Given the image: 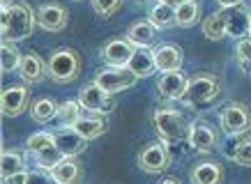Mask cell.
Returning <instances> with one entry per match:
<instances>
[{
  "label": "cell",
  "instance_id": "obj_7",
  "mask_svg": "<svg viewBox=\"0 0 251 184\" xmlns=\"http://www.w3.org/2000/svg\"><path fill=\"white\" fill-rule=\"evenodd\" d=\"M168 166H171V154H168V147L164 143H148L138 152V168L150 173V175L164 173Z\"/></svg>",
  "mask_w": 251,
  "mask_h": 184
},
{
  "label": "cell",
  "instance_id": "obj_4",
  "mask_svg": "<svg viewBox=\"0 0 251 184\" xmlns=\"http://www.w3.org/2000/svg\"><path fill=\"white\" fill-rule=\"evenodd\" d=\"M219 124L230 138L242 136L251 127V111L242 101H228L219 111Z\"/></svg>",
  "mask_w": 251,
  "mask_h": 184
},
{
  "label": "cell",
  "instance_id": "obj_22",
  "mask_svg": "<svg viewBox=\"0 0 251 184\" xmlns=\"http://www.w3.org/2000/svg\"><path fill=\"white\" fill-rule=\"evenodd\" d=\"M237 138L235 143L224 150V154L228 157L230 161H235V163H240V166H251V136H233Z\"/></svg>",
  "mask_w": 251,
  "mask_h": 184
},
{
  "label": "cell",
  "instance_id": "obj_16",
  "mask_svg": "<svg viewBox=\"0 0 251 184\" xmlns=\"http://www.w3.org/2000/svg\"><path fill=\"white\" fill-rule=\"evenodd\" d=\"M191 184H221L224 182V168L217 161H201L189 173Z\"/></svg>",
  "mask_w": 251,
  "mask_h": 184
},
{
  "label": "cell",
  "instance_id": "obj_8",
  "mask_svg": "<svg viewBox=\"0 0 251 184\" xmlns=\"http://www.w3.org/2000/svg\"><path fill=\"white\" fill-rule=\"evenodd\" d=\"M111 97H113V94L104 92L97 83H90L78 92V104H81L83 111L101 115V113H108V111L113 108V99H111Z\"/></svg>",
  "mask_w": 251,
  "mask_h": 184
},
{
  "label": "cell",
  "instance_id": "obj_39",
  "mask_svg": "<svg viewBox=\"0 0 251 184\" xmlns=\"http://www.w3.org/2000/svg\"><path fill=\"white\" fill-rule=\"evenodd\" d=\"M159 184H180V180H177V177H164Z\"/></svg>",
  "mask_w": 251,
  "mask_h": 184
},
{
  "label": "cell",
  "instance_id": "obj_15",
  "mask_svg": "<svg viewBox=\"0 0 251 184\" xmlns=\"http://www.w3.org/2000/svg\"><path fill=\"white\" fill-rule=\"evenodd\" d=\"M154 53V62H157V69L168 74V71H180L182 67V48L175 44H159L157 48H152Z\"/></svg>",
  "mask_w": 251,
  "mask_h": 184
},
{
  "label": "cell",
  "instance_id": "obj_38",
  "mask_svg": "<svg viewBox=\"0 0 251 184\" xmlns=\"http://www.w3.org/2000/svg\"><path fill=\"white\" fill-rule=\"evenodd\" d=\"M157 2H161V5H168V7H177V5H182V2H187V0H157Z\"/></svg>",
  "mask_w": 251,
  "mask_h": 184
},
{
  "label": "cell",
  "instance_id": "obj_21",
  "mask_svg": "<svg viewBox=\"0 0 251 184\" xmlns=\"http://www.w3.org/2000/svg\"><path fill=\"white\" fill-rule=\"evenodd\" d=\"M51 175H53V180L58 184H74L81 180L83 173H81V166H78V161L74 159V157H65V159L51 170Z\"/></svg>",
  "mask_w": 251,
  "mask_h": 184
},
{
  "label": "cell",
  "instance_id": "obj_9",
  "mask_svg": "<svg viewBox=\"0 0 251 184\" xmlns=\"http://www.w3.org/2000/svg\"><path fill=\"white\" fill-rule=\"evenodd\" d=\"M134 53H136V46L131 44L127 37L108 39L106 44L101 46V58H104L111 67H127Z\"/></svg>",
  "mask_w": 251,
  "mask_h": 184
},
{
  "label": "cell",
  "instance_id": "obj_34",
  "mask_svg": "<svg viewBox=\"0 0 251 184\" xmlns=\"http://www.w3.org/2000/svg\"><path fill=\"white\" fill-rule=\"evenodd\" d=\"M25 184H58L49 170H30L25 175Z\"/></svg>",
  "mask_w": 251,
  "mask_h": 184
},
{
  "label": "cell",
  "instance_id": "obj_17",
  "mask_svg": "<svg viewBox=\"0 0 251 184\" xmlns=\"http://www.w3.org/2000/svg\"><path fill=\"white\" fill-rule=\"evenodd\" d=\"M19 74H21V78L25 83H39L44 76H49V69H46V62L37 53L30 51V53H23Z\"/></svg>",
  "mask_w": 251,
  "mask_h": 184
},
{
  "label": "cell",
  "instance_id": "obj_27",
  "mask_svg": "<svg viewBox=\"0 0 251 184\" xmlns=\"http://www.w3.org/2000/svg\"><path fill=\"white\" fill-rule=\"evenodd\" d=\"M150 23H152L157 30L173 28V25H175V9L168 7V5H161V2H157V5L150 9Z\"/></svg>",
  "mask_w": 251,
  "mask_h": 184
},
{
  "label": "cell",
  "instance_id": "obj_6",
  "mask_svg": "<svg viewBox=\"0 0 251 184\" xmlns=\"http://www.w3.org/2000/svg\"><path fill=\"white\" fill-rule=\"evenodd\" d=\"M136 81L138 76L129 67H106L99 69L95 74V83L108 94H118L122 90H129V88L136 85Z\"/></svg>",
  "mask_w": 251,
  "mask_h": 184
},
{
  "label": "cell",
  "instance_id": "obj_32",
  "mask_svg": "<svg viewBox=\"0 0 251 184\" xmlns=\"http://www.w3.org/2000/svg\"><path fill=\"white\" fill-rule=\"evenodd\" d=\"M49 145H55V134L53 131H37V134L28 136V140H25V152L35 154Z\"/></svg>",
  "mask_w": 251,
  "mask_h": 184
},
{
  "label": "cell",
  "instance_id": "obj_33",
  "mask_svg": "<svg viewBox=\"0 0 251 184\" xmlns=\"http://www.w3.org/2000/svg\"><path fill=\"white\" fill-rule=\"evenodd\" d=\"M90 5L101 19H108V16H113L120 9L122 0H90Z\"/></svg>",
  "mask_w": 251,
  "mask_h": 184
},
{
  "label": "cell",
  "instance_id": "obj_11",
  "mask_svg": "<svg viewBox=\"0 0 251 184\" xmlns=\"http://www.w3.org/2000/svg\"><path fill=\"white\" fill-rule=\"evenodd\" d=\"M37 16V25L46 32H60L67 25V9L58 5V2H46L35 12Z\"/></svg>",
  "mask_w": 251,
  "mask_h": 184
},
{
  "label": "cell",
  "instance_id": "obj_1",
  "mask_svg": "<svg viewBox=\"0 0 251 184\" xmlns=\"http://www.w3.org/2000/svg\"><path fill=\"white\" fill-rule=\"evenodd\" d=\"M2 42L16 44L28 39L37 25V16L28 2H12L7 9H2Z\"/></svg>",
  "mask_w": 251,
  "mask_h": 184
},
{
  "label": "cell",
  "instance_id": "obj_30",
  "mask_svg": "<svg viewBox=\"0 0 251 184\" xmlns=\"http://www.w3.org/2000/svg\"><path fill=\"white\" fill-rule=\"evenodd\" d=\"M81 104L78 101H62L58 106V120H60L62 127H74V124L81 120Z\"/></svg>",
  "mask_w": 251,
  "mask_h": 184
},
{
  "label": "cell",
  "instance_id": "obj_42",
  "mask_svg": "<svg viewBox=\"0 0 251 184\" xmlns=\"http://www.w3.org/2000/svg\"><path fill=\"white\" fill-rule=\"evenodd\" d=\"M136 2H145V0H136Z\"/></svg>",
  "mask_w": 251,
  "mask_h": 184
},
{
  "label": "cell",
  "instance_id": "obj_19",
  "mask_svg": "<svg viewBox=\"0 0 251 184\" xmlns=\"http://www.w3.org/2000/svg\"><path fill=\"white\" fill-rule=\"evenodd\" d=\"M125 37L129 39L136 48H150L157 42V28L150 21H136L129 25V30Z\"/></svg>",
  "mask_w": 251,
  "mask_h": 184
},
{
  "label": "cell",
  "instance_id": "obj_41",
  "mask_svg": "<svg viewBox=\"0 0 251 184\" xmlns=\"http://www.w3.org/2000/svg\"><path fill=\"white\" fill-rule=\"evenodd\" d=\"M249 37H251V14H249Z\"/></svg>",
  "mask_w": 251,
  "mask_h": 184
},
{
  "label": "cell",
  "instance_id": "obj_23",
  "mask_svg": "<svg viewBox=\"0 0 251 184\" xmlns=\"http://www.w3.org/2000/svg\"><path fill=\"white\" fill-rule=\"evenodd\" d=\"M201 28H203V35L207 39H212V42H219V39H224L228 35V25H226L224 12H212L207 19H203Z\"/></svg>",
  "mask_w": 251,
  "mask_h": 184
},
{
  "label": "cell",
  "instance_id": "obj_37",
  "mask_svg": "<svg viewBox=\"0 0 251 184\" xmlns=\"http://www.w3.org/2000/svg\"><path fill=\"white\" fill-rule=\"evenodd\" d=\"M221 7L224 9H228V7H235V5H242V0H217Z\"/></svg>",
  "mask_w": 251,
  "mask_h": 184
},
{
  "label": "cell",
  "instance_id": "obj_2",
  "mask_svg": "<svg viewBox=\"0 0 251 184\" xmlns=\"http://www.w3.org/2000/svg\"><path fill=\"white\" fill-rule=\"evenodd\" d=\"M221 94V81L210 71H201L194 74L187 83V92H184L182 101L187 106H207L212 104L217 97Z\"/></svg>",
  "mask_w": 251,
  "mask_h": 184
},
{
  "label": "cell",
  "instance_id": "obj_28",
  "mask_svg": "<svg viewBox=\"0 0 251 184\" xmlns=\"http://www.w3.org/2000/svg\"><path fill=\"white\" fill-rule=\"evenodd\" d=\"M32 157H35V163H37V168H39V170H49V173H51V170H53L62 159H65V154H62L55 145L44 147V150L35 152Z\"/></svg>",
  "mask_w": 251,
  "mask_h": 184
},
{
  "label": "cell",
  "instance_id": "obj_26",
  "mask_svg": "<svg viewBox=\"0 0 251 184\" xmlns=\"http://www.w3.org/2000/svg\"><path fill=\"white\" fill-rule=\"evenodd\" d=\"M74 129H76L85 140H95V138H99L106 131V122H104L101 117H88V115H83V117L74 124Z\"/></svg>",
  "mask_w": 251,
  "mask_h": 184
},
{
  "label": "cell",
  "instance_id": "obj_20",
  "mask_svg": "<svg viewBox=\"0 0 251 184\" xmlns=\"http://www.w3.org/2000/svg\"><path fill=\"white\" fill-rule=\"evenodd\" d=\"M127 67L136 74L138 78H145L157 71V62H154V53L150 48H136V53L131 55V60Z\"/></svg>",
  "mask_w": 251,
  "mask_h": 184
},
{
  "label": "cell",
  "instance_id": "obj_35",
  "mask_svg": "<svg viewBox=\"0 0 251 184\" xmlns=\"http://www.w3.org/2000/svg\"><path fill=\"white\" fill-rule=\"evenodd\" d=\"M237 58L244 65H251V37H244L237 42Z\"/></svg>",
  "mask_w": 251,
  "mask_h": 184
},
{
  "label": "cell",
  "instance_id": "obj_18",
  "mask_svg": "<svg viewBox=\"0 0 251 184\" xmlns=\"http://www.w3.org/2000/svg\"><path fill=\"white\" fill-rule=\"evenodd\" d=\"M249 14L251 12L244 5H235V7L224 9L230 37H244V35H249Z\"/></svg>",
  "mask_w": 251,
  "mask_h": 184
},
{
  "label": "cell",
  "instance_id": "obj_29",
  "mask_svg": "<svg viewBox=\"0 0 251 184\" xmlns=\"http://www.w3.org/2000/svg\"><path fill=\"white\" fill-rule=\"evenodd\" d=\"M21 60H23V53L16 51V46L9 44V42H2V48H0V67H2V71L9 74V71L19 69Z\"/></svg>",
  "mask_w": 251,
  "mask_h": 184
},
{
  "label": "cell",
  "instance_id": "obj_25",
  "mask_svg": "<svg viewBox=\"0 0 251 184\" xmlns=\"http://www.w3.org/2000/svg\"><path fill=\"white\" fill-rule=\"evenodd\" d=\"M30 117L37 124H49L53 117H58V104L53 99H49V97H42V99H37L32 104Z\"/></svg>",
  "mask_w": 251,
  "mask_h": 184
},
{
  "label": "cell",
  "instance_id": "obj_13",
  "mask_svg": "<svg viewBox=\"0 0 251 184\" xmlns=\"http://www.w3.org/2000/svg\"><path fill=\"white\" fill-rule=\"evenodd\" d=\"M53 134H55V147H58L65 157H74V159H76L81 152H85V143H88V140H85L74 127H62L60 124Z\"/></svg>",
  "mask_w": 251,
  "mask_h": 184
},
{
  "label": "cell",
  "instance_id": "obj_14",
  "mask_svg": "<svg viewBox=\"0 0 251 184\" xmlns=\"http://www.w3.org/2000/svg\"><path fill=\"white\" fill-rule=\"evenodd\" d=\"M187 83H189V78L184 76L182 71H168V74H164V76L157 81V92H159L161 99L177 101L184 97Z\"/></svg>",
  "mask_w": 251,
  "mask_h": 184
},
{
  "label": "cell",
  "instance_id": "obj_5",
  "mask_svg": "<svg viewBox=\"0 0 251 184\" xmlns=\"http://www.w3.org/2000/svg\"><path fill=\"white\" fill-rule=\"evenodd\" d=\"M152 124L157 134L161 136L164 143H173V140H180L184 136V120L182 113L175 111L171 106H159L152 115Z\"/></svg>",
  "mask_w": 251,
  "mask_h": 184
},
{
  "label": "cell",
  "instance_id": "obj_12",
  "mask_svg": "<svg viewBox=\"0 0 251 184\" xmlns=\"http://www.w3.org/2000/svg\"><path fill=\"white\" fill-rule=\"evenodd\" d=\"M189 145L198 154H210L217 147V131L203 120L191 122L189 127Z\"/></svg>",
  "mask_w": 251,
  "mask_h": 184
},
{
  "label": "cell",
  "instance_id": "obj_40",
  "mask_svg": "<svg viewBox=\"0 0 251 184\" xmlns=\"http://www.w3.org/2000/svg\"><path fill=\"white\" fill-rule=\"evenodd\" d=\"M9 7V0H2V9H7Z\"/></svg>",
  "mask_w": 251,
  "mask_h": 184
},
{
  "label": "cell",
  "instance_id": "obj_36",
  "mask_svg": "<svg viewBox=\"0 0 251 184\" xmlns=\"http://www.w3.org/2000/svg\"><path fill=\"white\" fill-rule=\"evenodd\" d=\"M25 175H28V173L23 170V173H16V175L7 177V180H2V182L5 184H25Z\"/></svg>",
  "mask_w": 251,
  "mask_h": 184
},
{
  "label": "cell",
  "instance_id": "obj_3",
  "mask_svg": "<svg viewBox=\"0 0 251 184\" xmlns=\"http://www.w3.org/2000/svg\"><path fill=\"white\" fill-rule=\"evenodd\" d=\"M46 69L53 83H72L78 78L81 71V55L74 48H55L46 60Z\"/></svg>",
  "mask_w": 251,
  "mask_h": 184
},
{
  "label": "cell",
  "instance_id": "obj_10",
  "mask_svg": "<svg viewBox=\"0 0 251 184\" xmlns=\"http://www.w3.org/2000/svg\"><path fill=\"white\" fill-rule=\"evenodd\" d=\"M30 104V90L25 85H12V88H5L2 90V97H0V108H2V115L5 117H16L21 115Z\"/></svg>",
  "mask_w": 251,
  "mask_h": 184
},
{
  "label": "cell",
  "instance_id": "obj_31",
  "mask_svg": "<svg viewBox=\"0 0 251 184\" xmlns=\"http://www.w3.org/2000/svg\"><path fill=\"white\" fill-rule=\"evenodd\" d=\"M0 173H2V180H7V177L16 175V173H23V157L19 152L5 150L2 161H0Z\"/></svg>",
  "mask_w": 251,
  "mask_h": 184
},
{
  "label": "cell",
  "instance_id": "obj_24",
  "mask_svg": "<svg viewBox=\"0 0 251 184\" xmlns=\"http://www.w3.org/2000/svg\"><path fill=\"white\" fill-rule=\"evenodd\" d=\"M201 19V2L198 0H187L175 7V25L180 28H191Z\"/></svg>",
  "mask_w": 251,
  "mask_h": 184
}]
</instances>
